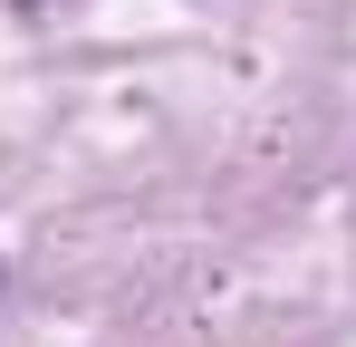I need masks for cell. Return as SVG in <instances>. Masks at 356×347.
<instances>
[]
</instances>
